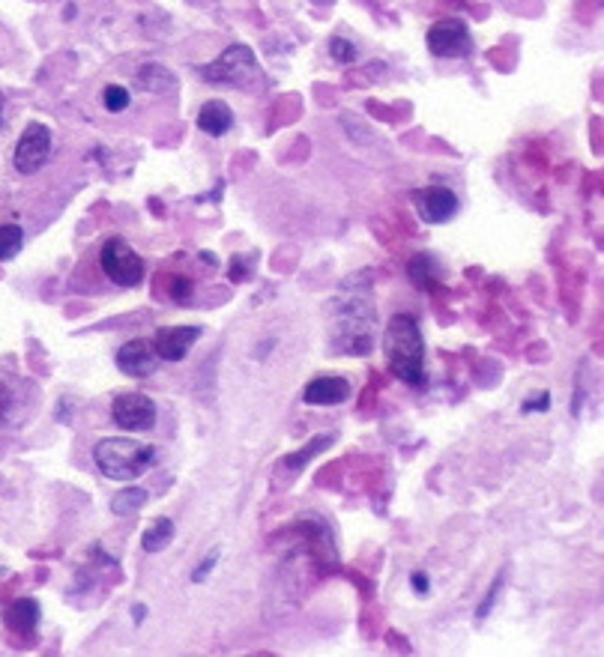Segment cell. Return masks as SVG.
Masks as SVG:
<instances>
[{
  "instance_id": "obj_1",
  "label": "cell",
  "mask_w": 604,
  "mask_h": 657,
  "mask_svg": "<svg viewBox=\"0 0 604 657\" xmlns=\"http://www.w3.org/2000/svg\"><path fill=\"white\" fill-rule=\"evenodd\" d=\"M377 305L368 272H356L341 281L329 302V344L344 356H368L374 347Z\"/></svg>"
},
{
  "instance_id": "obj_2",
  "label": "cell",
  "mask_w": 604,
  "mask_h": 657,
  "mask_svg": "<svg viewBox=\"0 0 604 657\" xmlns=\"http://www.w3.org/2000/svg\"><path fill=\"white\" fill-rule=\"evenodd\" d=\"M389 371L407 386H425V338L413 314H395L383 338Z\"/></svg>"
},
{
  "instance_id": "obj_3",
  "label": "cell",
  "mask_w": 604,
  "mask_h": 657,
  "mask_svg": "<svg viewBox=\"0 0 604 657\" xmlns=\"http://www.w3.org/2000/svg\"><path fill=\"white\" fill-rule=\"evenodd\" d=\"M153 460L156 448L147 443H135V439L109 436L93 446V464L111 482H135L153 466Z\"/></svg>"
},
{
  "instance_id": "obj_4",
  "label": "cell",
  "mask_w": 604,
  "mask_h": 657,
  "mask_svg": "<svg viewBox=\"0 0 604 657\" xmlns=\"http://www.w3.org/2000/svg\"><path fill=\"white\" fill-rule=\"evenodd\" d=\"M198 72L203 75L207 84H225V87H237V90H258V87H264V72L258 66V57L242 42L228 45L222 52V57L201 66Z\"/></svg>"
},
{
  "instance_id": "obj_5",
  "label": "cell",
  "mask_w": 604,
  "mask_h": 657,
  "mask_svg": "<svg viewBox=\"0 0 604 657\" xmlns=\"http://www.w3.org/2000/svg\"><path fill=\"white\" fill-rule=\"evenodd\" d=\"M102 272L120 287H138L144 281V260L123 237H111L99 251Z\"/></svg>"
},
{
  "instance_id": "obj_6",
  "label": "cell",
  "mask_w": 604,
  "mask_h": 657,
  "mask_svg": "<svg viewBox=\"0 0 604 657\" xmlns=\"http://www.w3.org/2000/svg\"><path fill=\"white\" fill-rule=\"evenodd\" d=\"M428 52L440 61H461V57H470L473 52V36L470 27H467L461 18H443L428 27Z\"/></svg>"
},
{
  "instance_id": "obj_7",
  "label": "cell",
  "mask_w": 604,
  "mask_h": 657,
  "mask_svg": "<svg viewBox=\"0 0 604 657\" xmlns=\"http://www.w3.org/2000/svg\"><path fill=\"white\" fill-rule=\"evenodd\" d=\"M48 159H52V129L45 123H27L13 153L15 171L24 176H33L45 168Z\"/></svg>"
},
{
  "instance_id": "obj_8",
  "label": "cell",
  "mask_w": 604,
  "mask_h": 657,
  "mask_svg": "<svg viewBox=\"0 0 604 657\" xmlns=\"http://www.w3.org/2000/svg\"><path fill=\"white\" fill-rule=\"evenodd\" d=\"M111 418L117 427L129 430V434H147L156 427V404L141 391H123L114 398Z\"/></svg>"
},
{
  "instance_id": "obj_9",
  "label": "cell",
  "mask_w": 604,
  "mask_h": 657,
  "mask_svg": "<svg viewBox=\"0 0 604 657\" xmlns=\"http://www.w3.org/2000/svg\"><path fill=\"white\" fill-rule=\"evenodd\" d=\"M413 201H416L419 215H422L428 224H446V221H452L455 215H458V210H461V201H458V194L452 189H446V185H428V189L413 194Z\"/></svg>"
},
{
  "instance_id": "obj_10",
  "label": "cell",
  "mask_w": 604,
  "mask_h": 657,
  "mask_svg": "<svg viewBox=\"0 0 604 657\" xmlns=\"http://www.w3.org/2000/svg\"><path fill=\"white\" fill-rule=\"evenodd\" d=\"M117 368L123 371L126 377H135V380H144L150 377L156 365H159V356H156V347L153 341L147 338H135V341H126V344L117 350Z\"/></svg>"
},
{
  "instance_id": "obj_11",
  "label": "cell",
  "mask_w": 604,
  "mask_h": 657,
  "mask_svg": "<svg viewBox=\"0 0 604 657\" xmlns=\"http://www.w3.org/2000/svg\"><path fill=\"white\" fill-rule=\"evenodd\" d=\"M198 338H201V326H165L153 338L156 356L165 361H180L186 359V352Z\"/></svg>"
},
{
  "instance_id": "obj_12",
  "label": "cell",
  "mask_w": 604,
  "mask_h": 657,
  "mask_svg": "<svg viewBox=\"0 0 604 657\" xmlns=\"http://www.w3.org/2000/svg\"><path fill=\"white\" fill-rule=\"evenodd\" d=\"M347 398H350V382L344 377H317L302 391V400L311 407H335V404H344Z\"/></svg>"
},
{
  "instance_id": "obj_13",
  "label": "cell",
  "mask_w": 604,
  "mask_h": 657,
  "mask_svg": "<svg viewBox=\"0 0 604 657\" xmlns=\"http://www.w3.org/2000/svg\"><path fill=\"white\" fill-rule=\"evenodd\" d=\"M198 129L203 135H210V138H222V135H228L233 129V111L219 99L207 102L198 111Z\"/></svg>"
},
{
  "instance_id": "obj_14",
  "label": "cell",
  "mask_w": 604,
  "mask_h": 657,
  "mask_svg": "<svg viewBox=\"0 0 604 657\" xmlns=\"http://www.w3.org/2000/svg\"><path fill=\"white\" fill-rule=\"evenodd\" d=\"M135 81L144 93H156V96H171L177 93V75L171 70H165L162 63H144Z\"/></svg>"
},
{
  "instance_id": "obj_15",
  "label": "cell",
  "mask_w": 604,
  "mask_h": 657,
  "mask_svg": "<svg viewBox=\"0 0 604 657\" xmlns=\"http://www.w3.org/2000/svg\"><path fill=\"white\" fill-rule=\"evenodd\" d=\"M4 622L13 634H31L39 624V604L33 597H22V601L9 604L4 613Z\"/></svg>"
},
{
  "instance_id": "obj_16",
  "label": "cell",
  "mask_w": 604,
  "mask_h": 657,
  "mask_svg": "<svg viewBox=\"0 0 604 657\" xmlns=\"http://www.w3.org/2000/svg\"><path fill=\"white\" fill-rule=\"evenodd\" d=\"M174 535H177V529H174V520L159 517L153 526H147V532L141 535L144 553H162L165 547H168V544L174 541Z\"/></svg>"
},
{
  "instance_id": "obj_17",
  "label": "cell",
  "mask_w": 604,
  "mask_h": 657,
  "mask_svg": "<svg viewBox=\"0 0 604 657\" xmlns=\"http://www.w3.org/2000/svg\"><path fill=\"white\" fill-rule=\"evenodd\" d=\"M147 499H150V493L144 487H123L120 493H114V499H111V512L117 517H132L141 512Z\"/></svg>"
},
{
  "instance_id": "obj_18",
  "label": "cell",
  "mask_w": 604,
  "mask_h": 657,
  "mask_svg": "<svg viewBox=\"0 0 604 657\" xmlns=\"http://www.w3.org/2000/svg\"><path fill=\"white\" fill-rule=\"evenodd\" d=\"M407 272H411V281L416 284V287L428 290L431 287V281L437 278V272H440V267H437V260L431 258V254H416V258L407 263Z\"/></svg>"
},
{
  "instance_id": "obj_19",
  "label": "cell",
  "mask_w": 604,
  "mask_h": 657,
  "mask_svg": "<svg viewBox=\"0 0 604 657\" xmlns=\"http://www.w3.org/2000/svg\"><path fill=\"white\" fill-rule=\"evenodd\" d=\"M24 245V230L18 224H4L0 228V260H13Z\"/></svg>"
},
{
  "instance_id": "obj_20",
  "label": "cell",
  "mask_w": 604,
  "mask_h": 657,
  "mask_svg": "<svg viewBox=\"0 0 604 657\" xmlns=\"http://www.w3.org/2000/svg\"><path fill=\"white\" fill-rule=\"evenodd\" d=\"M329 446H333V436H329V434H326V436H315L306 448L299 451V455L285 457V466H288V469H302V466H306V460H311L315 455H320V451L329 448Z\"/></svg>"
},
{
  "instance_id": "obj_21",
  "label": "cell",
  "mask_w": 604,
  "mask_h": 657,
  "mask_svg": "<svg viewBox=\"0 0 604 657\" xmlns=\"http://www.w3.org/2000/svg\"><path fill=\"white\" fill-rule=\"evenodd\" d=\"M102 102H105V108H109L111 114H120V111H126V108H129L132 96H129V90H126V87L111 84V87H105Z\"/></svg>"
},
{
  "instance_id": "obj_22",
  "label": "cell",
  "mask_w": 604,
  "mask_h": 657,
  "mask_svg": "<svg viewBox=\"0 0 604 657\" xmlns=\"http://www.w3.org/2000/svg\"><path fill=\"white\" fill-rule=\"evenodd\" d=\"M329 57H333L335 63H354L359 57V52H356V45L350 42V39L333 36V39H329Z\"/></svg>"
},
{
  "instance_id": "obj_23",
  "label": "cell",
  "mask_w": 604,
  "mask_h": 657,
  "mask_svg": "<svg viewBox=\"0 0 604 657\" xmlns=\"http://www.w3.org/2000/svg\"><path fill=\"white\" fill-rule=\"evenodd\" d=\"M503 580H505V571H500V574H496V580L491 583V592L482 597L479 610H476V622H482V619H488V615H491L494 604H496V597H500V592H503Z\"/></svg>"
},
{
  "instance_id": "obj_24",
  "label": "cell",
  "mask_w": 604,
  "mask_h": 657,
  "mask_svg": "<svg viewBox=\"0 0 604 657\" xmlns=\"http://www.w3.org/2000/svg\"><path fill=\"white\" fill-rule=\"evenodd\" d=\"M219 556H222L219 547H216V550H210L207 556H203V562L192 571V583H203V580H207V577L212 574V568L219 565Z\"/></svg>"
},
{
  "instance_id": "obj_25",
  "label": "cell",
  "mask_w": 604,
  "mask_h": 657,
  "mask_svg": "<svg viewBox=\"0 0 604 657\" xmlns=\"http://www.w3.org/2000/svg\"><path fill=\"white\" fill-rule=\"evenodd\" d=\"M171 296L186 305L189 296H192V281L189 278H177V281H174V287H171Z\"/></svg>"
},
{
  "instance_id": "obj_26",
  "label": "cell",
  "mask_w": 604,
  "mask_h": 657,
  "mask_svg": "<svg viewBox=\"0 0 604 657\" xmlns=\"http://www.w3.org/2000/svg\"><path fill=\"white\" fill-rule=\"evenodd\" d=\"M548 404H551V395H548V391H542V395L539 398H527V400H524V413H542V409H548Z\"/></svg>"
},
{
  "instance_id": "obj_27",
  "label": "cell",
  "mask_w": 604,
  "mask_h": 657,
  "mask_svg": "<svg viewBox=\"0 0 604 657\" xmlns=\"http://www.w3.org/2000/svg\"><path fill=\"white\" fill-rule=\"evenodd\" d=\"M411 583H413V588H416L419 595H425V592H428V577H425L422 571H416V574L411 577Z\"/></svg>"
},
{
  "instance_id": "obj_28",
  "label": "cell",
  "mask_w": 604,
  "mask_h": 657,
  "mask_svg": "<svg viewBox=\"0 0 604 657\" xmlns=\"http://www.w3.org/2000/svg\"><path fill=\"white\" fill-rule=\"evenodd\" d=\"M144 615H147V610H144V604H135V622H144Z\"/></svg>"
},
{
  "instance_id": "obj_29",
  "label": "cell",
  "mask_w": 604,
  "mask_h": 657,
  "mask_svg": "<svg viewBox=\"0 0 604 657\" xmlns=\"http://www.w3.org/2000/svg\"><path fill=\"white\" fill-rule=\"evenodd\" d=\"M4 105H6V102H4V93H0V117H4Z\"/></svg>"
}]
</instances>
